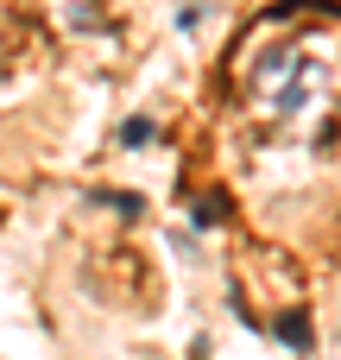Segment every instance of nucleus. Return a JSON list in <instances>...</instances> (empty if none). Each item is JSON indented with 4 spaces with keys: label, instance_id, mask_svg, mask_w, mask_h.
Wrapping results in <instances>:
<instances>
[{
    "label": "nucleus",
    "instance_id": "obj_2",
    "mask_svg": "<svg viewBox=\"0 0 341 360\" xmlns=\"http://www.w3.org/2000/svg\"><path fill=\"white\" fill-rule=\"evenodd\" d=\"M120 139H127V146H146V139H152V120H146V114H139V120H127V127H120Z\"/></svg>",
    "mask_w": 341,
    "mask_h": 360
},
{
    "label": "nucleus",
    "instance_id": "obj_1",
    "mask_svg": "<svg viewBox=\"0 0 341 360\" xmlns=\"http://www.w3.org/2000/svg\"><path fill=\"white\" fill-rule=\"evenodd\" d=\"M278 335H285V342H291V348H304V342H310V323H304V316H297V310H291V316H285V323H278Z\"/></svg>",
    "mask_w": 341,
    "mask_h": 360
}]
</instances>
